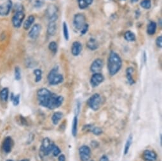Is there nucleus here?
I'll return each mask as SVG.
<instances>
[{
	"label": "nucleus",
	"instance_id": "nucleus-1",
	"mask_svg": "<svg viewBox=\"0 0 162 161\" xmlns=\"http://www.w3.org/2000/svg\"><path fill=\"white\" fill-rule=\"evenodd\" d=\"M122 60L119 55L114 52H111L108 58V69L111 76L116 75L122 68Z\"/></svg>",
	"mask_w": 162,
	"mask_h": 161
},
{
	"label": "nucleus",
	"instance_id": "nucleus-2",
	"mask_svg": "<svg viewBox=\"0 0 162 161\" xmlns=\"http://www.w3.org/2000/svg\"><path fill=\"white\" fill-rule=\"evenodd\" d=\"M38 100L41 106L48 108L50 101L54 95L50 91L46 88H41L38 91Z\"/></svg>",
	"mask_w": 162,
	"mask_h": 161
},
{
	"label": "nucleus",
	"instance_id": "nucleus-3",
	"mask_svg": "<svg viewBox=\"0 0 162 161\" xmlns=\"http://www.w3.org/2000/svg\"><path fill=\"white\" fill-rule=\"evenodd\" d=\"M48 80L51 85H57L63 82V75L58 73V67H54L50 71L48 75Z\"/></svg>",
	"mask_w": 162,
	"mask_h": 161
},
{
	"label": "nucleus",
	"instance_id": "nucleus-4",
	"mask_svg": "<svg viewBox=\"0 0 162 161\" xmlns=\"http://www.w3.org/2000/svg\"><path fill=\"white\" fill-rule=\"evenodd\" d=\"M101 103V96L99 94H98V93H95V94H93L92 96H91L87 101V104L89 106V107L94 111H96L97 110L99 109Z\"/></svg>",
	"mask_w": 162,
	"mask_h": 161
},
{
	"label": "nucleus",
	"instance_id": "nucleus-5",
	"mask_svg": "<svg viewBox=\"0 0 162 161\" xmlns=\"http://www.w3.org/2000/svg\"><path fill=\"white\" fill-rule=\"evenodd\" d=\"M54 143L51 142L48 138H45L42 142L40 147V153L43 156L48 155L52 153Z\"/></svg>",
	"mask_w": 162,
	"mask_h": 161
},
{
	"label": "nucleus",
	"instance_id": "nucleus-6",
	"mask_svg": "<svg viewBox=\"0 0 162 161\" xmlns=\"http://www.w3.org/2000/svg\"><path fill=\"white\" fill-rule=\"evenodd\" d=\"M46 15L49 22H56L58 19V8L54 5H50L46 11Z\"/></svg>",
	"mask_w": 162,
	"mask_h": 161
},
{
	"label": "nucleus",
	"instance_id": "nucleus-7",
	"mask_svg": "<svg viewBox=\"0 0 162 161\" xmlns=\"http://www.w3.org/2000/svg\"><path fill=\"white\" fill-rule=\"evenodd\" d=\"M86 24V17L83 14H77L74 17L73 25L76 30H82Z\"/></svg>",
	"mask_w": 162,
	"mask_h": 161
},
{
	"label": "nucleus",
	"instance_id": "nucleus-8",
	"mask_svg": "<svg viewBox=\"0 0 162 161\" xmlns=\"http://www.w3.org/2000/svg\"><path fill=\"white\" fill-rule=\"evenodd\" d=\"M64 101V98L62 96H58L55 94H54L52 98H51L50 103L48 106V109L54 110L55 109L59 108L62 104Z\"/></svg>",
	"mask_w": 162,
	"mask_h": 161
},
{
	"label": "nucleus",
	"instance_id": "nucleus-9",
	"mask_svg": "<svg viewBox=\"0 0 162 161\" xmlns=\"http://www.w3.org/2000/svg\"><path fill=\"white\" fill-rule=\"evenodd\" d=\"M79 155L81 161H89L91 156V150L87 145H83L79 149Z\"/></svg>",
	"mask_w": 162,
	"mask_h": 161
},
{
	"label": "nucleus",
	"instance_id": "nucleus-10",
	"mask_svg": "<svg viewBox=\"0 0 162 161\" xmlns=\"http://www.w3.org/2000/svg\"><path fill=\"white\" fill-rule=\"evenodd\" d=\"M25 18V14L22 10L17 11L12 18L13 25L16 28H19L21 26Z\"/></svg>",
	"mask_w": 162,
	"mask_h": 161
},
{
	"label": "nucleus",
	"instance_id": "nucleus-11",
	"mask_svg": "<svg viewBox=\"0 0 162 161\" xmlns=\"http://www.w3.org/2000/svg\"><path fill=\"white\" fill-rule=\"evenodd\" d=\"M12 6L11 0H7V1L0 4V15L6 16L10 14Z\"/></svg>",
	"mask_w": 162,
	"mask_h": 161
},
{
	"label": "nucleus",
	"instance_id": "nucleus-12",
	"mask_svg": "<svg viewBox=\"0 0 162 161\" xmlns=\"http://www.w3.org/2000/svg\"><path fill=\"white\" fill-rule=\"evenodd\" d=\"M104 78L103 75L101 73H94L90 79V84L92 87L96 88L104 81Z\"/></svg>",
	"mask_w": 162,
	"mask_h": 161
},
{
	"label": "nucleus",
	"instance_id": "nucleus-13",
	"mask_svg": "<svg viewBox=\"0 0 162 161\" xmlns=\"http://www.w3.org/2000/svg\"><path fill=\"white\" fill-rule=\"evenodd\" d=\"M104 63L101 58H97L92 62L90 66V70L93 73H100L103 68Z\"/></svg>",
	"mask_w": 162,
	"mask_h": 161
},
{
	"label": "nucleus",
	"instance_id": "nucleus-14",
	"mask_svg": "<svg viewBox=\"0 0 162 161\" xmlns=\"http://www.w3.org/2000/svg\"><path fill=\"white\" fill-rule=\"evenodd\" d=\"M41 31V27L40 24H36L33 25L31 29L29 32V36L32 40H36L40 36Z\"/></svg>",
	"mask_w": 162,
	"mask_h": 161
},
{
	"label": "nucleus",
	"instance_id": "nucleus-15",
	"mask_svg": "<svg viewBox=\"0 0 162 161\" xmlns=\"http://www.w3.org/2000/svg\"><path fill=\"white\" fill-rule=\"evenodd\" d=\"M83 49L82 45L79 41H74L71 46V53L73 56L77 57L82 52Z\"/></svg>",
	"mask_w": 162,
	"mask_h": 161
},
{
	"label": "nucleus",
	"instance_id": "nucleus-16",
	"mask_svg": "<svg viewBox=\"0 0 162 161\" xmlns=\"http://www.w3.org/2000/svg\"><path fill=\"white\" fill-rule=\"evenodd\" d=\"M142 157L144 160L146 161H155L157 159V154L155 152L150 150H144Z\"/></svg>",
	"mask_w": 162,
	"mask_h": 161
},
{
	"label": "nucleus",
	"instance_id": "nucleus-17",
	"mask_svg": "<svg viewBox=\"0 0 162 161\" xmlns=\"http://www.w3.org/2000/svg\"><path fill=\"white\" fill-rule=\"evenodd\" d=\"M12 146H13L12 139L9 137H7L5 139V140H4L3 143V149L4 152H6V153H9L12 150Z\"/></svg>",
	"mask_w": 162,
	"mask_h": 161
},
{
	"label": "nucleus",
	"instance_id": "nucleus-18",
	"mask_svg": "<svg viewBox=\"0 0 162 161\" xmlns=\"http://www.w3.org/2000/svg\"><path fill=\"white\" fill-rule=\"evenodd\" d=\"M57 32L56 22H49L47 27V33L50 36H54Z\"/></svg>",
	"mask_w": 162,
	"mask_h": 161
},
{
	"label": "nucleus",
	"instance_id": "nucleus-19",
	"mask_svg": "<svg viewBox=\"0 0 162 161\" xmlns=\"http://www.w3.org/2000/svg\"><path fill=\"white\" fill-rule=\"evenodd\" d=\"M134 73V69L132 67H128L126 70V77L127 81L130 85H132L135 83V80L132 78V74Z\"/></svg>",
	"mask_w": 162,
	"mask_h": 161
},
{
	"label": "nucleus",
	"instance_id": "nucleus-20",
	"mask_svg": "<svg viewBox=\"0 0 162 161\" xmlns=\"http://www.w3.org/2000/svg\"><path fill=\"white\" fill-rule=\"evenodd\" d=\"M87 46L92 51H94L99 48V44L98 42L94 38H90L89 39L88 42L87 43Z\"/></svg>",
	"mask_w": 162,
	"mask_h": 161
},
{
	"label": "nucleus",
	"instance_id": "nucleus-21",
	"mask_svg": "<svg viewBox=\"0 0 162 161\" xmlns=\"http://www.w3.org/2000/svg\"><path fill=\"white\" fill-rule=\"evenodd\" d=\"M35 18L33 15L29 16L27 19L25 20L23 25V27L25 30H28L29 29H30L31 25L33 24L34 22H35Z\"/></svg>",
	"mask_w": 162,
	"mask_h": 161
},
{
	"label": "nucleus",
	"instance_id": "nucleus-22",
	"mask_svg": "<svg viewBox=\"0 0 162 161\" xmlns=\"http://www.w3.org/2000/svg\"><path fill=\"white\" fill-rule=\"evenodd\" d=\"M156 28H157V24L155 22H150V24H149L148 29H147V32L149 35H153L155 34L156 31Z\"/></svg>",
	"mask_w": 162,
	"mask_h": 161
},
{
	"label": "nucleus",
	"instance_id": "nucleus-23",
	"mask_svg": "<svg viewBox=\"0 0 162 161\" xmlns=\"http://www.w3.org/2000/svg\"><path fill=\"white\" fill-rule=\"evenodd\" d=\"M93 0H78V6L80 9H85L93 3Z\"/></svg>",
	"mask_w": 162,
	"mask_h": 161
},
{
	"label": "nucleus",
	"instance_id": "nucleus-24",
	"mask_svg": "<svg viewBox=\"0 0 162 161\" xmlns=\"http://www.w3.org/2000/svg\"><path fill=\"white\" fill-rule=\"evenodd\" d=\"M63 117V114L61 112H55L52 117V121L54 125H57L59 124V121L61 120V119Z\"/></svg>",
	"mask_w": 162,
	"mask_h": 161
},
{
	"label": "nucleus",
	"instance_id": "nucleus-25",
	"mask_svg": "<svg viewBox=\"0 0 162 161\" xmlns=\"http://www.w3.org/2000/svg\"><path fill=\"white\" fill-rule=\"evenodd\" d=\"M78 133V117L75 116L73 119L72 124V134L74 137H76Z\"/></svg>",
	"mask_w": 162,
	"mask_h": 161
},
{
	"label": "nucleus",
	"instance_id": "nucleus-26",
	"mask_svg": "<svg viewBox=\"0 0 162 161\" xmlns=\"http://www.w3.org/2000/svg\"><path fill=\"white\" fill-rule=\"evenodd\" d=\"M132 142H133V137H132V134H130L129 137V138H128L127 140L125 143V149H124V154L125 155L129 153L130 146L132 144Z\"/></svg>",
	"mask_w": 162,
	"mask_h": 161
},
{
	"label": "nucleus",
	"instance_id": "nucleus-27",
	"mask_svg": "<svg viewBox=\"0 0 162 161\" xmlns=\"http://www.w3.org/2000/svg\"><path fill=\"white\" fill-rule=\"evenodd\" d=\"M124 37H125V40H127V41H129V42L135 41L136 40V37H135V34L130 31H128L125 33Z\"/></svg>",
	"mask_w": 162,
	"mask_h": 161
},
{
	"label": "nucleus",
	"instance_id": "nucleus-28",
	"mask_svg": "<svg viewBox=\"0 0 162 161\" xmlns=\"http://www.w3.org/2000/svg\"><path fill=\"white\" fill-rule=\"evenodd\" d=\"M8 88H3L0 93V98L3 101H7L8 98Z\"/></svg>",
	"mask_w": 162,
	"mask_h": 161
},
{
	"label": "nucleus",
	"instance_id": "nucleus-29",
	"mask_svg": "<svg viewBox=\"0 0 162 161\" xmlns=\"http://www.w3.org/2000/svg\"><path fill=\"white\" fill-rule=\"evenodd\" d=\"M32 5L36 8H40L43 6L45 1L44 0H30Z\"/></svg>",
	"mask_w": 162,
	"mask_h": 161
},
{
	"label": "nucleus",
	"instance_id": "nucleus-30",
	"mask_svg": "<svg viewBox=\"0 0 162 161\" xmlns=\"http://www.w3.org/2000/svg\"><path fill=\"white\" fill-rule=\"evenodd\" d=\"M63 34L65 40L66 41H68L69 39V30H68V26L66 22H63Z\"/></svg>",
	"mask_w": 162,
	"mask_h": 161
},
{
	"label": "nucleus",
	"instance_id": "nucleus-31",
	"mask_svg": "<svg viewBox=\"0 0 162 161\" xmlns=\"http://www.w3.org/2000/svg\"><path fill=\"white\" fill-rule=\"evenodd\" d=\"M140 6L144 9L148 10L151 7V0H142L140 2Z\"/></svg>",
	"mask_w": 162,
	"mask_h": 161
},
{
	"label": "nucleus",
	"instance_id": "nucleus-32",
	"mask_svg": "<svg viewBox=\"0 0 162 161\" xmlns=\"http://www.w3.org/2000/svg\"><path fill=\"white\" fill-rule=\"evenodd\" d=\"M34 74L35 75V81L40 82L42 79V71L40 69H35L34 70Z\"/></svg>",
	"mask_w": 162,
	"mask_h": 161
},
{
	"label": "nucleus",
	"instance_id": "nucleus-33",
	"mask_svg": "<svg viewBox=\"0 0 162 161\" xmlns=\"http://www.w3.org/2000/svg\"><path fill=\"white\" fill-rule=\"evenodd\" d=\"M49 50L52 52L54 54H55L57 52V44L55 41H52L48 45Z\"/></svg>",
	"mask_w": 162,
	"mask_h": 161
},
{
	"label": "nucleus",
	"instance_id": "nucleus-34",
	"mask_svg": "<svg viewBox=\"0 0 162 161\" xmlns=\"http://www.w3.org/2000/svg\"><path fill=\"white\" fill-rule=\"evenodd\" d=\"M11 100L13 101V104H14L15 106H17L19 104L20 95H14V94H12Z\"/></svg>",
	"mask_w": 162,
	"mask_h": 161
},
{
	"label": "nucleus",
	"instance_id": "nucleus-35",
	"mask_svg": "<svg viewBox=\"0 0 162 161\" xmlns=\"http://www.w3.org/2000/svg\"><path fill=\"white\" fill-rule=\"evenodd\" d=\"M52 154L55 157H58L59 155H61V150L59 149V147L57 145H55V144L53 146V149H52Z\"/></svg>",
	"mask_w": 162,
	"mask_h": 161
},
{
	"label": "nucleus",
	"instance_id": "nucleus-36",
	"mask_svg": "<svg viewBox=\"0 0 162 161\" xmlns=\"http://www.w3.org/2000/svg\"><path fill=\"white\" fill-rule=\"evenodd\" d=\"M15 78L17 80H19L21 79L20 69L19 67H15Z\"/></svg>",
	"mask_w": 162,
	"mask_h": 161
},
{
	"label": "nucleus",
	"instance_id": "nucleus-37",
	"mask_svg": "<svg viewBox=\"0 0 162 161\" xmlns=\"http://www.w3.org/2000/svg\"><path fill=\"white\" fill-rule=\"evenodd\" d=\"M92 132L95 134V135H100L102 133V129L100 128H97V127H96V128H93L92 129Z\"/></svg>",
	"mask_w": 162,
	"mask_h": 161
},
{
	"label": "nucleus",
	"instance_id": "nucleus-38",
	"mask_svg": "<svg viewBox=\"0 0 162 161\" xmlns=\"http://www.w3.org/2000/svg\"><path fill=\"white\" fill-rule=\"evenodd\" d=\"M156 45H157L158 47L159 48L162 47V36H161L157 37L156 40Z\"/></svg>",
	"mask_w": 162,
	"mask_h": 161
},
{
	"label": "nucleus",
	"instance_id": "nucleus-39",
	"mask_svg": "<svg viewBox=\"0 0 162 161\" xmlns=\"http://www.w3.org/2000/svg\"><path fill=\"white\" fill-rule=\"evenodd\" d=\"M88 27H89V25L88 24H85V25L83 26V27L82 29V30H81V34H82V36L85 34H86L88 30Z\"/></svg>",
	"mask_w": 162,
	"mask_h": 161
},
{
	"label": "nucleus",
	"instance_id": "nucleus-40",
	"mask_svg": "<svg viewBox=\"0 0 162 161\" xmlns=\"http://www.w3.org/2000/svg\"><path fill=\"white\" fill-rule=\"evenodd\" d=\"M99 161H109V159L108 158V157L106 155H102L101 157L100 158Z\"/></svg>",
	"mask_w": 162,
	"mask_h": 161
},
{
	"label": "nucleus",
	"instance_id": "nucleus-41",
	"mask_svg": "<svg viewBox=\"0 0 162 161\" xmlns=\"http://www.w3.org/2000/svg\"><path fill=\"white\" fill-rule=\"evenodd\" d=\"M58 161H66V157L64 154H61L59 155Z\"/></svg>",
	"mask_w": 162,
	"mask_h": 161
},
{
	"label": "nucleus",
	"instance_id": "nucleus-42",
	"mask_svg": "<svg viewBox=\"0 0 162 161\" xmlns=\"http://www.w3.org/2000/svg\"><path fill=\"white\" fill-rule=\"evenodd\" d=\"M138 1V0H130V1L132 3H135V2H137Z\"/></svg>",
	"mask_w": 162,
	"mask_h": 161
},
{
	"label": "nucleus",
	"instance_id": "nucleus-43",
	"mask_svg": "<svg viewBox=\"0 0 162 161\" xmlns=\"http://www.w3.org/2000/svg\"><path fill=\"white\" fill-rule=\"evenodd\" d=\"M21 161H29V160H27V159H24V160H21Z\"/></svg>",
	"mask_w": 162,
	"mask_h": 161
},
{
	"label": "nucleus",
	"instance_id": "nucleus-44",
	"mask_svg": "<svg viewBox=\"0 0 162 161\" xmlns=\"http://www.w3.org/2000/svg\"><path fill=\"white\" fill-rule=\"evenodd\" d=\"M6 161H14V160H7Z\"/></svg>",
	"mask_w": 162,
	"mask_h": 161
},
{
	"label": "nucleus",
	"instance_id": "nucleus-45",
	"mask_svg": "<svg viewBox=\"0 0 162 161\" xmlns=\"http://www.w3.org/2000/svg\"><path fill=\"white\" fill-rule=\"evenodd\" d=\"M121 1H125V0H121Z\"/></svg>",
	"mask_w": 162,
	"mask_h": 161
},
{
	"label": "nucleus",
	"instance_id": "nucleus-46",
	"mask_svg": "<svg viewBox=\"0 0 162 161\" xmlns=\"http://www.w3.org/2000/svg\"><path fill=\"white\" fill-rule=\"evenodd\" d=\"M90 161H93V160H90Z\"/></svg>",
	"mask_w": 162,
	"mask_h": 161
}]
</instances>
